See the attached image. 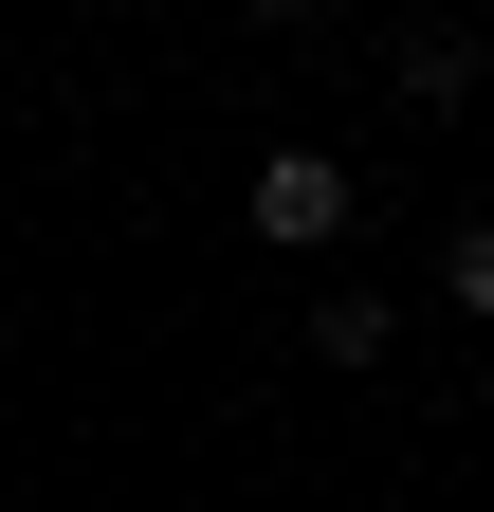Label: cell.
<instances>
[{"label": "cell", "mask_w": 494, "mask_h": 512, "mask_svg": "<svg viewBox=\"0 0 494 512\" xmlns=\"http://www.w3.org/2000/svg\"><path fill=\"white\" fill-rule=\"evenodd\" d=\"M257 19H293V0H257Z\"/></svg>", "instance_id": "cell-3"}, {"label": "cell", "mask_w": 494, "mask_h": 512, "mask_svg": "<svg viewBox=\"0 0 494 512\" xmlns=\"http://www.w3.org/2000/svg\"><path fill=\"white\" fill-rule=\"evenodd\" d=\"M257 238H348V165L275 147V165H257Z\"/></svg>", "instance_id": "cell-1"}, {"label": "cell", "mask_w": 494, "mask_h": 512, "mask_svg": "<svg viewBox=\"0 0 494 512\" xmlns=\"http://www.w3.org/2000/svg\"><path fill=\"white\" fill-rule=\"evenodd\" d=\"M440 275H458V311H494V238H458V256H440Z\"/></svg>", "instance_id": "cell-2"}]
</instances>
